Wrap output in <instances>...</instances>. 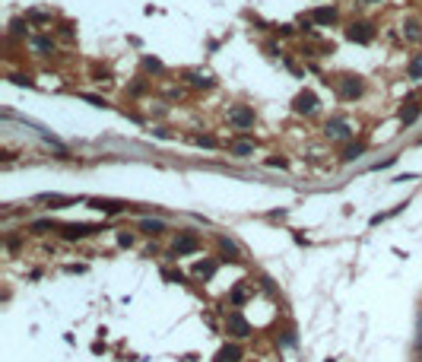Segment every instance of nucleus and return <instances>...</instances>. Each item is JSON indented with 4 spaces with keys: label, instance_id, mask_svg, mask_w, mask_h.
<instances>
[{
    "label": "nucleus",
    "instance_id": "nucleus-1",
    "mask_svg": "<svg viewBox=\"0 0 422 362\" xmlns=\"http://www.w3.org/2000/svg\"><path fill=\"white\" fill-rule=\"evenodd\" d=\"M333 86H337V96L343 99V102H356V99L365 92V83L356 77H343V79H333Z\"/></svg>",
    "mask_w": 422,
    "mask_h": 362
},
{
    "label": "nucleus",
    "instance_id": "nucleus-2",
    "mask_svg": "<svg viewBox=\"0 0 422 362\" xmlns=\"http://www.w3.org/2000/svg\"><path fill=\"white\" fill-rule=\"evenodd\" d=\"M60 238L67 241H79V238H89L96 232H102V226H89V223H67V226H57Z\"/></svg>",
    "mask_w": 422,
    "mask_h": 362
},
{
    "label": "nucleus",
    "instance_id": "nucleus-3",
    "mask_svg": "<svg viewBox=\"0 0 422 362\" xmlns=\"http://www.w3.org/2000/svg\"><path fill=\"white\" fill-rule=\"evenodd\" d=\"M225 334L245 340V337H251V324H248V318L241 311H229V318H225Z\"/></svg>",
    "mask_w": 422,
    "mask_h": 362
},
{
    "label": "nucleus",
    "instance_id": "nucleus-4",
    "mask_svg": "<svg viewBox=\"0 0 422 362\" xmlns=\"http://www.w3.org/2000/svg\"><path fill=\"white\" fill-rule=\"evenodd\" d=\"M346 38L356 45H372L374 42V26L372 23H352L349 29H346Z\"/></svg>",
    "mask_w": 422,
    "mask_h": 362
},
{
    "label": "nucleus",
    "instance_id": "nucleus-5",
    "mask_svg": "<svg viewBox=\"0 0 422 362\" xmlns=\"http://www.w3.org/2000/svg\"><path fill=\"white\" fill-rule=\"evenodd\" d=\"M254 108H245V105H235V108L229 111V124L238 127V130H248V127H254Z\"/></svg>",
    "mask_w": 422,
    "mask_h": 362
},
{
    "label": "nucleus",
    "instance_id": "nucleus-6",
    "mask_svg": "<svg viewBox=\"0 0 422 362\" xmlns=\"http://www.w3.org/2000/svg\"><path fill=\"white\" fill-rule=\"evenodd\" d=\"M200 248V238L197 232H181V235L175 238V248H172V258H181V254H191Z\"/></svg>",
    "mask_w": 422,
    "mask_h": 362
},
{
    "label": "nucleus",
    "instance_id": "nucleus-7",
    "mask_svg": "<svg viewBox=\"0 0 422 362\" xmlns=\"http://www.w3.org/2000/svg\"><path fill=\"white\" fill-rule=\"evenodd\" d=\"M419 115H422V102H419L416 96H410V99H406V102H403V105L397 108V118H400V124H413V121H416Z\"/></svg>",
    "mask_w": 422,
    "mask_h": 362
},
{
    "label": "nucleus",
    "instance_id": "nucleus-8",
    "mask_svg": "<svg viewBox=\"0 0 422 362\" xmlns=\"http://www.w3.org/2000/svg\"><path fill=\"white\" fill-rule=\"evenodd\" d=\"M324 133H327L330 140H346V137L352 133V127H349V121H346V118H330V121L324 124Z\"/></svg>",
    "mask_w": 422,
    "mask_h": 362
},
{
    "label": "nucleus",
    "instance_id": "nucleus-9",
    "mask_svg": "<svg viewBox=\"0 0 422 362\" xmlns=\"http://www.w3.org/2000/svg\"><path fill=\"white\" fill-rule=\"evenodd\" d=\"M292 105H296L298 115H314V111H318V96H314L311 89H305V92H298V96H296V102H292Z\"/></svg>",
    "mask_w": 422,
    "mask_h": 362
},
{
    "label": "nucleus",
    "instance_id": "nucleus-10",
    "mask_svg": "<svg viewBox=\"0 0 422 362\" xmlns=\"http://www.w3.org/2000/svg\"><path fill=\"white\" fill-rule=\"evenodd\" d=\"M89 207L92 210H102V213H124V210H130V204H124V200H102V197L89 200Z\"/></svg>",
    "mask_w": 422,
    "mask_h": 362
},
{
    "label": "nucleus",
    "instance_id": "nucleus-11",
    "mask_svg": "<svg viewBox=\"0 0 422 362\" xmlns=\"http://www.w3.org/2000/svg\"><path fill=\"white\" fill-rule=\"evenodd\" d=\"M184 79L194 86V89H213V77L206 70H187Z\"/></svg>",
    "mask_w": 422,
    "mask_h": 362
},
{
    "label": "nucleus",
    "instance_id": "nucleus-12",
    "mask_svg": "<svg viewBox=\"0 0 422 362\" xmlns=\"http://www.w3.org/2000/svg\"><path fill=\"white\" fill-rule=\"evenodd\" d=\"M308 19H311V23H318V26H330L333 19H337V10H333V6H318V10L308 13Z\"/></svg>",
    "mask_w": 422,
    "mask_h": 362
},
{
    "label": "nucleus",
    "instance_id": "nucleus-13",
    "mask_svg": "<svg viewBox=\"0 0 422 362\" xmlns=\"http://www.w3.org/2000/svg\"><path fill=\"white\" fill-rule=\"evenodd\" d=\"M219 258H223V260H232V264L241 260L238 245H235V241H229V238H219Z\"/></svg>",
    "mask_w": 422,
    "mask_h": 362
},
{
    "label": "nucleus",
    "instance_id": "nucleus-14",
    "mask_svg": "<svg viewBox=\"0 0 422 362\" xmlns=\"http://www.w3.org/2000/svg\"><path fill=\"white\" fill-rule=\"evenodd\" d=\"M216 362H241V346L238 343H229L216 353Z\"/></svg>",
    "mask_w": 422,
    "mask_h": 362
},
{
    "label": "nucleus",
    "instance_id": "nucleus-15",
    "mask_svg": "<svg viewBox=\"0 0 422 362\" xmlns=\"http://www.w3.org/2000/svg\"><path fill=\"white\" fill-rule=\"evenodd\" d=\"M213 273H216V260H197V267H194V277L197 280H210Z\"/></svg>",
    "mask_w": 422,
    "mask_h": 362
},
{
    "label": "nucleus",
    "instance_id": "nucleus-16",
    "mask_svg": "<svg viewBox=\"0 0 422 362\" xmlns=\"http://www.w3.org/2000/svg\"><path fill=\"white\" fill-rule=\"evenodd\" d=\"M32 45H35L38 54H51V51H54V38H51V35H35V38H32Z\"/></svg>",
    "mask_w": 422,
    "mask_h": 362
},
{
    "label": "nucleus",
    "instance_id": "nucleus-17",
    "mask_svg": "<svg viewBox=\"0 0 422 362\" xmlns=\"http://www.w3.org/2000/svg\"><path fill=\"white\" fill-rule=\"evenodd\" d=\"M229 153H232V156H241V159H245V156H251V153H254V143H248V140H238V143L229 146Z\"/></svg>",
    "mask_w": 422,
    "mask_h": 362
},
{
    "label": "nucleus",
    "instance_id": "nucleus-18",
    "mask_svg": "<svg viewBox=\"0 0 422 362\" xmlns=\"http://www.w3.org/2000/svg\"><path fill=\"white\" fill-rule=\"evenodd\" d=\"M362 153H365V146H362V143H349V146L343 150V156H340V159H343V162H352V159H359Z\"/></svg>",
    "mask_w": 422,
    "mask_h": 362
},
{
    "label": "nucleus",
    "instance_id": "nucleus-19",
    "mask_svg": "<svg viewBox=\"0 0 422 362\" xmlns=\"http://www.w3.org/2000/svg\"><path fill=\"white\" fill-rule=\"evenodd\" d=\"M140 229H143L146 235H159V232H165V226L159 223V219H143V223H140Z\"/></svg>",
    "mask_w": 422,
    "mask_h": 362
},
{
    "label": "nucleus",
    "instance_id": "nucleus-20",
    "mask_svg": "<svg viewBox=\"0 0 422 362\" xmlns=\"http://www.w3.org/2000/svg\"><path fill=\"white\" fill-rule=\"evenodd\" d=\"M406 73H410L413 79H422V54H416L410 64H406Z\"/></svg>",
    "mask_w": 422,
    "mask_h": 362
},
{
    "label": "nucleus",
    "instance_id": "nucleus-21",
    "mask_svg": "<svg viewBox=\"0 0 422 362\" xmlns=\"http://www.w3.org/2000/svg\"><path fill=\"white\" fill-rule=\"evenodd\" d=\"M245 299H248V289H245V286H235V289L229 292V302H232V305H241Z\"/></svg>",
    "mask_w": 422,
    "mask_h": 362
},
{
    "label": "nucleus",
    "instance_id": "nucleus-22",
    "mask_svg": "<svg viewBox=\"0 0 422 362\" xmlns=\"http://www.w3.org/2000/svg\"><path fill=\"white\" fill-rule=\"evenodd\" d=\"M118 245L130 248V245H133V235H130V232H127V229H121V232H118Z\"/></svg>",
    "mask_w": 422,
    "mask_h": 362
},
{
    "label": "nucleus",
    "instance_id": "nucleus-23",
    "mask_svg": "<svg viewBox=\"0 0 422 362\" xmlns=\"http://www.w3.org/2000/svg\"><path fill=\"white\" fill-rule=\"evenodd\" d=\"M29 229H32V232H48V229H51V223H48V219H38V223H32Z\"/></svg>",
    "mask_w": 422,
    "mask_h": 362
},
{
    "label": "nucleus",
    "instance_id": "nucleus-24",
    "mask_svg": "<svg viewBox=\"0 0 422 362\" xmlns=\"http://www.w3.org/2000/svg\"><path fill=\"white\" fill-rule=\"evenodd\" d=\"M143 67H146V70H156V73L162 70V64H159L156 57H146V60H143Z\"/></svg>",
    "mask_w": 422,
    "mask_h": 362
},
{
    "label": "nucleus",
    "instance_id": "nucleus-25",
    "mask_svg": "<svg viewBox=\"0 0 422 362\" xmlns=\"http://www.w3.org/2000/svg\"><path fill=\"white\" fill-rule=\"evenodd\" d=\"M197 146H216V137H194Z\"/></svg>",
    "mask_w": 422,
    "mask_h": 362
},
{
    "label": "nucleus",
    "instance_id": "nucleus-26",
    "mask_svg": "<svg viewBox=\"0 0 422 362\" xmlns=\"http://www.w3.org/2000/svg\"><path fill=\"white\" fill-rule=\"evenodd\" d=\"M165 280H175V283H184V273H175V270H165Z\"/></svg>",
    "mask_w": 422,
    "mask_h": 362
},
{
    "label": "nucleus",
    "instance_id": "nucleus-27",
    "mask_svg": "<svg viewBox=\"0 0 422 362\" xmlns=\"http://www.w3.org/2000/svg\"><path fill=\"white\" fill-rule=\"evenodd\" d=\"M267 165H270V169H283L286 159H267Z\"/></svg>",
    "mask_w": 422,
    "mask_h": 362
},
{
    "label": "nucleus",
    "instance_id": "nucleus-28",
    "mask_svg": "<svg viewBox=\"0 0 422 362\" xmlns=\"http://www.w3.org/2000/svg\"><path fill=\"white\" fill-rule=\"evenodd\" d=\"M143 89H146L143 83H133V86H130V96H140V92H143Z\"/></svg>",
    "mask_w": 422,
    "mask_h": 362
},
{
    "label": "nucleus",
    "instance_id": "nucleus-29",
    "mask_svg": "<svg viewBox=\"0 0 422 362\" xmlns=\"http://www.w3.org/2000/svg\"><path fill=\"white\" fill-rule=\"evenodd\" d=\"M327 362H333V359H327Z\"/></svg>",
    "mask_w": 422,
    "mask_h": 362
},
{
    "label": "nucleus",
    "instance_id": "nucleus-30",
    "mask_svg": "<svg viewBox=\"0 0 422 362\" xmlns=\"http://www.w3.org/2000/svg\"><path fill=\"white\" fill-rule=\"evenodd\" d=\"M372 3H374V0H372Z\"/></svg>",
    "mask_w": 422,
    "mask_h": 362
}]
</instances>
